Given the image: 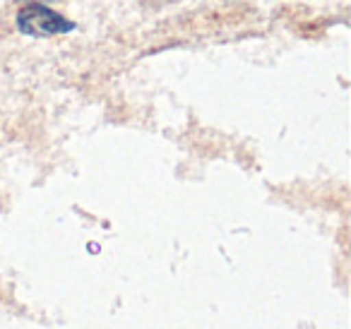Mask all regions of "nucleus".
Listing matches in <instances>:
<instances>
[{"mask_svg": "<svg viewBox=\"0 0 351 329\" xmlns=\"http://www.w3.org/2000/svg\"><path fill=\"white\" fill-rule=\"evenodd\" d=\"M17 29L25 36H56V34H68V32H75V22L63 17L60 12L51 10L44 3H27L25 8L17 10L15 17Z\"/></svg>", "mask_w": 351, "mask_h": 329, "instance_id": "obj_1", "label": "nucleus"}, {"mask_svg": "<svg viewBox=\"0 0 351 329\" xmlns=\"http://www.w3.org/2000/svg\"><path fill=\"white\" fill-rule=\"evenodd\" d=\"M32 3H44V5H46V0H32Z\"/></svg>", "mask_w": 351, "mask_h": 329, "instance_id": "obj_2", "label": "nucleus"}]
</instances>
